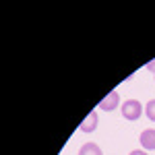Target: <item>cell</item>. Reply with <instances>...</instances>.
Returning <instances> with one entry per match:
<instances>
[{
  "label": "cell",
  "mask_w": 155,
  "mask_h": 155,
  "mask_svg": "<svg viewBox=\"0 0 155 155\" xmlns=\"http://www.w3.org/2000/svg\"><path fill=\"white\" fill-rule=\"evenodd\" d=\"M143 112H145L143 104H141L139 99H126V101L122 104V116L126 120H139Z\"/></svg>",
  "instance_id": "6da1fadb"
},
{
  "label": "cell",
  "mask_w": 155,
  "mask_h": 155,
  "mask_svg": "<svg viewBox=\"0 0 155 155\" xmlns=\"http://www.w3.org/2000/svg\"><path fill=\"white\" fill-rule=\"evenodd\" d=\"M120 106V93L114 89V91H110L101 101H99V110H104V112H112V110H116V107Z\"/></svg>",
  "instance_id": "7a4b0ae2"
},
{
  "label": "cell",
  "mask_w": 155,
  "mask_h": 155,
  "mask_svg": "<svg viewBox=\"0 0 155 155\" xmlns=\"http://www.w3.org/2000/svg\"><path fill=\"white\" fill-rule=\"evenodd\" d=\"M139 143H141V147L145 151H153L155 149V128H147V130L141 132Z\"/></svg>",
  "instance_id": "3957f363"
},
{
  "label": "cell",
  "mask_w": 155,
  "mask_h": 155,
  "mask_svg": "<svg viewBox=\"0 0 155 155\" xmlns=\"http://www.w3.org/2000/svg\"><path fill=\"white\" fill-rule=\"evenodd\" d=\"M97 124H99V116H97V112L93 110V112H89V114H87V118L81 122V126H79V128H81L83 132H93L97 128Z\"/></svg>",
  "instance_id": "277c9868"
},
{
  "label": "cell",
  "mask_w": 155,
  "mask_h": 155,
  "mask_svg": "<svg viewBox=\"0 0 155 155\" xmlns=\"http://www.w3.org/2000/svg\"><path fill=\"white\" fill-rule=\"evenodd\" d=\"M79 155H104V151L99 149V145L95 143H85L81 149H79Z\"/></svg>",
  "instance_id": "5b68a950"
},
{
  "label": "cell",
  "mask_w": 155,
  "mask_h": 155,
  "mask_svg": "<svg viewBox=\"0 0 155 155\" xmlns=\"http://www.w3.org/2000/svg\"><path fill=\"white\" fill-rule=\"evenodd\" d=\"M145 116L151 120V122H155V99H149L145 104Z\"/></svg>",
  "instance_id": "8992f818"
},
{
  "label": "cell",
  "mask_w": 155,
  "mask_h": 155,
  "mask_svg": "<svg viewBox=\"0 0 155 155\" xmlns=\"http://www.w3.org/2000/svg\"><path fill=\"white\" fill-rule=\"evenodd\" d=\"M147 71H149V72H153V74H155V58L151 60L149 64H147Z\"/></svg>",
  "instance_id": "52a82bcc"
},
{
  "label": "cell",
  "mask_w": 155,
  "mask_h": 155,
  "mask_svg": "<svg viewBox=\"0 0 155 155\" xmlns=\"http://www.w3.org/2000/svg\"><path fill=\"white\" fill-rule=\"evenodd\" d=\"M128 155H147V151H145V149H134V151H130Z\"/></svg>",
  "instance_id": "ba28073f"
}]
</instances>
